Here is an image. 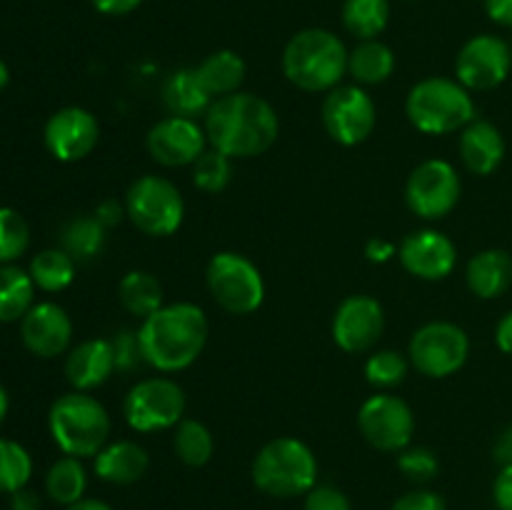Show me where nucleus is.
Returning a JSON list of instances; mask_svg holds the SVG:
<instances>
[{
    "label": "nucleus",
    "instance_id": "nucleus-1",
    "mask_svg": "<svg viewBox=\"0 0 512 510\" xmlns=\"http://www.w3.org/2000/svg\"><path fill=\"white\" fill-rule=\"evenodd\" d=\"M280 120L273 105L253 93L223 95L205 113V135L210 148L228 158H255L273 148Z\"/></svg>",
    "mask_w": 512,
    "mask_h": 510
},
{
    "label": "nucleus",
    "instance_id": "nucleus-2",
    "mask_svg": "<svg viewBox=\"0 0 512 510\" xmlns=\"http://www.w3.org/2000/svg\"><path fill=\"white\" fill-rule=\"evenodd\" d=\"M140 353L160 373L190 368L208 343V318L193 303H170L155 310L138 328Z\"/></svg>",
    "mask_w": 512,
    "mask_h": 510
},
{
    "label": "nucleus",
    "instance_id": "nucleus-3",
    "mask_svg": "<svg viewBox=\"0 0 512 510\" xmlns=\"http://www.w3.org/2000/svg\"><path fill=\"white\" fill-rule=\"evenodd\" d=\"M283 73L305 93H330L348 73V50L330 30L305 28L285 45Z\"/></svg>",
    "mask_w": 512,
    "mask_h": 510
},
{
    "label": "nucleus",
    "instance_id": "nucleus-4",
    "mask_svg": "<svg viewBox=\"0 0 512 510\" xmlns=\"http://www.w3.org/2000/svg\"><path fill=\"white\" fill-rule=\"evenodd\" d=\"M48 428L65 455L95 458L108 445L110 415L98 398L73 390L50 405Z\"/></svg>",
    "mask_w": 512,
    "mask_h": 510
},
{
    "label": "nucleus",
    "instance_id": "nucleus-5",
    "mask_svg": "<svg viewBox=\"0 0 512 510\" xmlns=\"http://www.w3.org/2000/svg\"><path fill=\"white\" fill-rule=\"evenodd\" d=\"M253 483L273 498H298L318 485V460L298 438H275L253 460Z\"/></svg>",
    "mask_w": 512,
    "mask_h": 510
},
{
    "label": "nucleus",
    "instance_id": "nucleus-6",
    "mask_svg": "<svg viewBox=\"0 0 512 510\" xmlns=\"http://www.w3.org/2000/svg\"><path fill=\"white\" fill-rule=\"evenodd\" d=\"M408 120L425 135L458 133L475 120L473 95L450 78H425L413 85L405 100Z\"/></svg>",
    "mask_w": 512,
    "mask_h": 510
},
{
    "label": "nucleus",
    "instance_id": "nucleus-7",
    "mask_svg": "<svg viewBox=\"0 0 512 510\" xmlns=\"http://www.w3.org/2000/svg\"><path fill=\"white\" fill-rule=\"evenodd\" d=\"M125 215L140 233L150 238H168L183 225V195L168 178L143 175L133 180L125 193Z\"/></svg>",
    "mask_w": 512,
    "mask_h": 510
},
{
    "label": "nucleus",
    "instance_id": "nucleus-8",
    "mask_svg": "<svg viewBox=\"0 0 512 510\" xmlns=\"http://www.w3.org/2000/svg\"><path fill=\"white\" fill-rule=\"evenodd\" d=\"M208 290L215 303L233 315H250L263 305L265 283L258 265L240 253H218L208 263Z\"/></svg>",
    "mask_w": 512,
    "mask_h": 510
},
{
    "label": "nucleus",
    "instance_id": "nucleus-9",
    "mask_svg": "<svg viewBox=\"0 0 512 510\" xmlns=\"http://www.w3.org/2000/svg\"><path fill=\"white\" fill-rule=\"evenodd\" d=\"M185 393L170 378H145L128 390L123 415L138 433H158L183 420Z\"/></svg>",
    "mask_w": 512,
    "mask_h": 510
},
{
    "label": "nucleus",
    "instance_id": "nucleus-10",
    "mask_svg": "<svg viewBox=\"0 0 512 510\" xmlns=\"http://www.w3.org/2000/svg\"><path fill=\"white\" fill-rule=\"evenodd\" d=\"M408 355L413 368L425 378H448L468 360V333L455 323H428L415 330Z\"/></svg>",
    "mask_w": 512,
    "mask_h": 510
},
{
    "label": "nucleus",
    "instance_id": "nucleus-11",
    "mask_svg": "<svg viewBox=\"0 0 512 510\" xmlns=\"http://www.w3.org/2000/svg\"><path fill=\"white\" fill-rule=\"evenodd\" d=\"M378 123L375 100L360 85H338L323 100V125L340 145H360Z\"/></svg>",
    "mask_w": 512,
    "mask_h": 510
},
{
    "label": "nucleus",
    "instance_id": "nucleus-12",
    "mask_svg": "<svg viewBox=\"0 0 512 510\" xmlns=\"http://www.w3.org/2000/svg\"><path fill=\"white\" fill-rule=\"evenodd\" d=\"M358 428L373 448L383 453H400L413 440L415 415L398 395L378 393L360 405Z\"/></svg>",
    "mask_w": 512,
    "mask_h": 510
},
{
    "label": "nucleus",
    "instance_id": "nucleus-13",
    "mask_svg": "<svg viewBox=\"0 0 512 510\" xmlns=\"http://www.w3.org/2000/svg\"><path fill=\"white\" fill-rule=\"evenodd\" d=\"M460 175L448 160H425L410 173L405 185V200L408 208L423 220H440L460 200Z\"/></svg>",
    "mask_w": 512,
    "mask_h": 510
},
{
    "label": "nucleus",
    "instance_id": "nucleus-14",
    "mask_svg": "<svg viewBox=\"0 0 512 510\" xmlns=\"http://www.w3.org/2000/svg\"><path fill=\"white\" fill-rule=\"evenodd\" d=\"M512 70V45L498 35H475L460 48L455 60L458 83L468 90H493L508 80Z\"/></svg>",
    "mask_w": 512,
    "mask_h": 510
},
{
    "label": "nucleus",
    "instance_id": "nucleus-15",
    "mask_svg": "<svg viewBox=\"0 0 512 510\" xmlns=\"http://www.w3.org/2000/svg\"><path fill=\"white\" fill-rule=\"evenodd\" d=\"M383 328V305L370 295H350L335 310L333 340L345 353H365L378 343Z\"/></svg>",
    "mask_w": 512,
    "mask_h": 510
},
{
    "label": "nucleus",
    "instance_id": "nucleus-16",
    "mask_svg": "<svg viewBox=\"0 0 512 510\" xmlns=\"http://www.w3.org/2000/svg\"><path fill=\"white\" fill-rule=\"evenodd\" d=\"M205 145H208V135H205V128H200L198 120L178 118V115L158 120L148 133V153L153 155L155 163L165 168L193 165L208 150Z\"/></svg>",
    "mask_w": 512,
    "mask_h": 510
},
{
    "label": "nucleus",
    "instance_id": "nucleus-17",
    "mask_svg": "<svg viewBox=\"0 0 512 510\" xmlns=\"http://www.w3.org/2000/svg\"><path fill=\"white\" fill-rule=\"evenodd\" d=\"M100 138V125L90 110L70 105L50 115L45 123V148L60 163H75L93 153Z\"/></svg>",
    "mask_w": 512,
    "mask_h": 510
},
{
    "label": "nucleus",
    "instance_id": "nucleus-18",
    "mask_svg": "<svg viewBox=\"0 0 512 510\" xmlns=\"http://www.w3.org/2000/svg\"><path fill=\"white\" fill-rule=\"evenodd\" d=\"M398 258L410 275L420 280H443L458 263L455 243L438 230H418L400 243Z\"/></svg>",
    "mask_w": 512,
    "mask_h": 510
},
{
    "label": "nucleus",
    "instance_id": "nucleus-19",
    "mask_svg": "<svg viewBox=\"0 0 512 510\" xmlns=\"http://www.w3.org/2000/svg\"><path fill=\"white\" fill-rule=\"evenodd\" d=\"M20 338L38 358H55L68 350L73 340V323L60 305L38 303L20 320Z\"/></svg>",
    "mask_w": 512,
    "mask_h": 510
},
{
    "label": "nucleus",
    "instance_id": "nucleus-20",
    "mask_svg": "<svg viewBox=\"0 0 512 510\" xmlns=\"http://www.w3.org/2000/svg\"><path fill=\"white\" fill-rule=\"evenodd\" d=\"M118 370L110 340H83L65 360V378L80 393H90Z\"/></svg>",
    "mask_w": 512,
    "mask_h": 510
},
{
    "label": "nucleus",
    "instance_id": "nucleus-21",
    "mask_svg": "<svg viewBox=\"0 0 512 510\" xmlns=\"http://www.w3.org/2000/svg\"><path fill=\"white\" fill-rule=\"evenodd\" d=\"M460 158L475 175H490L505 158V138L493 123L478 120L460 130Z\"/></svg>",
    "mask_w": 512,
    "mask_h": 510
},
{
    "label": "nucleus",
    "instance_id": "nucleus-22",
    "mask_svg": "<svg viewBox=\"0 0 512 510\" xmlns=\"http://www.w3.org/2000/svg\"><path fill=\"white\" fill-rule=\"evenodd\" d=\"M150 458L143 445L133 440H118L108 443L98 455H95V475L110 485H133L148 470Z\"/></svg>",
    "mask_w": 512,
    "mask_h": 510
},
{
    "label": "nucleus",
    "instance_id": "nucleus-23",
    "mask_svg": "<svg viewBox=\"0 0 512 510\" xmlns=\"http://www.w3.org/2000/svg\"><path fill=\"white\" fill-rule=\"evenodd\" d=\"M465 280L473 295L483 300L500 298L512 285V255L500 248L480 250L465 270Z\"/></svg>",
    "mask_w": 512,
    "mask_h": 510
},
{
    "label": "nucleus",
    "instance_id": "nucleus-24",
    "mask_svg": "<svg viewBox=\"0 0 512 510\" xmlns=\"http://www.w3.org/2000/svg\"><path fill=\"white\" fill-rule=\"evenodd\" d=\"M163 103L170 110V115L178 118L198 120L205 115L213 105V95L200 80L198 70L195 68H180L165 80L163 85Z\"/></svg>",
    "mask_w": 512,
    "mask_h": 510
},
{
    "label": "nucleus",
    "instance_id": "nucleus-25",
    "mask_svg": "<svg viewBox=\"0 0 512 510\" xmlns=\"http://www.w3.org/2000/svg\"><path fill=\"white\" fill-rule=\"evenodd\" d=\"M195 70H198L208 93L218 95V98L238 93L245 80V73H248L245 60L235 50H215Z\"/></svg>",
    "mask_w": 512,
    "mask_h": 510
},
{
    "label": "nucleus",
    "instance_id": "nucleus-26",
    "mask_svg": "<svg viewBox=\"0 0 512 510\" xmlns=\"http://www.w3.org/2000/svg\"><path fill=\"white\" fill-rule=\"evenodd\" d=\"M395 55L385 43L375 40H360L348 53V73L363 85H378L393 75Z\"/></svg>",
    "mask_w": 512,
    "mask_h": 510
},
{
    "label": "nucleus",
    "instance_id": "nucleus-27",
    "mask_svg": "<svg viewBox=\"0 0 512 510\" xmlns=\"http://www.w3.org/2000/svg\"><path fill=\"white\" fill-rule=\"evenodd\" d=\"M35 283L18 265H0V323L23 320L33 308Z\"/></svg>",
    "mask_w": 512,
    "mask_h": 510
},
{
    "label": "nucleus",
    "instance_id": "nucleus-28",
    "mask_svg": "<svg viewBox=\"0 0 512 510\" xmlns=\"http://www.w3.org/2000/svg\"><path fill=\"white\" fill-rule=\"evenodd\" d=\"M85 488H88V475H85L83 463L80 458L73 455H63L50 465L48 475H45V493L53 503L58 505H75L83 500Z\"/></svg>",
    "mask_w": 512,
    "mask_h": 510
},
{
    "label": "nucleus",
    "instance_id": "nucleus-29",
    "mask_svg": "<svg viewBox=\"0 0 512 510\" xmlns=\"http://www.w3.org/2000/svg\"><path fill=\"white\" fill-rule=\"evenodd\" d=\"M118 295L123 308L143 320L163 308V285L158 283L155 275L145 273V270H130L120 280Z\"/></svg>",
    "mask_w": 512,
    "mask_h": 510
},
{
    "label": "nucleus",
    "instance_id": "nucleus-30",
    "mask_svg": "<svg viewBox=\"0 0 512 510\" xmlns=\"http://www.w3.org/2000/svg\"><path fill=\"white\" fill-rule=\"evenodd\" d=\"M390 20V0H345L343 25L358 40H375Z\"/></svg>",
    "mask_w": 512,
    "mask_h": 510
},
{
    "label": "nucleus",
    "instance_id": "nucleus-31",
    "mask_svg": "<svg viewBox=\"0 0 512 510\" xmlns=\"http://www.w3.org/2000/svg\"><path fill=\"white\" fill-rule=\"evenodd\" d=\"M105 225L93 215H78L70 220L60 235V248L78 263V260H90L100 255L105 245Z\"/></svg>",
    "mask_w": 512,
    "mask_h": 510
},
{
    "label": "nucleus",
    "instance_id": "nucleus-32",
    "mask_svg": "<svg viewBox=\"0 0 512 510\" xmlns=\"http://www.w3.org/2000/svg\"><path fill=\"white\" fill-rule=\"evenodd\" d=\"M30 278L45 293H60L75 278V260L63 248H48L30 260Z\"/></svg>",
    "mask_w": 512,
    "mask_h": 510
},
{
    "label": "nucleus",
    "instance_id": "nucleus-33",
    "mask_svg": "<svg viewBox=\"0 0 512 510\" xmlns=\"http://www.w3.org/2000/svg\"><path fill=\"white\" fill-rule=\"evenodd\" d=\"M175 455L190 468H203L215 453L213 433L200 420H180L175 425Z\"/></svg>",
    "mask_w": 512,
    "mask_h": 510
},
{
    "label": "nucleus",
    "instance_id": "nucleus-34",
    "mask_svg": "<svg viewBox=\"0 0 512 510\" xmlns=\"http://www.w3.org/2000/svg\"><path fill=\"white\" fill-rule=\"evenodd\" d=\"M33 475V458L20 443L0 438V493L13 495L25 488Z\"/></svg>",
    "mask_w": 512,
    "mask_h": 510
},
{
    "label": "nucleus",
    "instance_id": "nucleus-35",
    "mask_svg": "<svg viewBox=\"0 0 512 510\" xmlns=\"http://www.w3.org/2000/svg\"><path fill=\"white\" fill-rule=\"evenodd\" d=\"M233 158H228L220 150L210 148L200 155L193 163V183L195 188L205 190V193H220L230 185L233 178Z\"/></svg>",
    "mask_w": 512,
    "mask_h": 510
},
{
    "label": "nucleus",
    "instance_id": "nucleus-36",
    "mask_svg": "<svg viewBox=\"0 0 512 510\" xmlns=\"http://www.w3.org/2000/svg\"><path fill=\"white\" fill-rule=\"evenodd\" d=\"M30 245V228L23 215L13 208H0V263L18 260Z\"/></svg>",
    "mask_w": 512,
    "mask_h": 510
},
{
    "label": "nucleus",
    "instance_id": "nucleus-37",
    "mask_svg": "<svg viewBox=\"0 0 512 510\" xmlns=\"http://www.w3.org/2000/svg\"><path fill=\"white\" fill-rule=\"evenodd\" d=\"M408 375V360L395 350H378L365 363V378L375 388H393L400 385Z\"/></svg>",
    "mask_w": 512,
    "mask_h": 510
},
{
    "label": "nucleus",
    "instance_id": "nucleus-38",
    "mask_svg": "<svg viewBox=\"0 0 512 510\" xmlns=\"http://www.w3.org/2000/svg\"><path fill=\"white\" fill-rule=\"evenodd\" d=\"M398 468L410 483H430L438 475L440 463L430 448H405L400 450Z\"/></svg>",
    "mask_w": 512,
    "mask_h": 510
},
{
    "label": "nucleus",
    "instance_id": "nucleus-39",
    "mask_svg": "<svg viewBox=\"0 0 512 510\" xmlns=\"http://www.w3.org/2000/svg\"><path fill=\"white\" fill-rule=\"evenodd\" d=\"M303 510H353V505L343 490L333 488V485H315L305 495Z\"/></svg>",
    "mask_w": 512,
    "mask_h": 510
},
{
    "label": "nucleus",
    "instance_id": "nucleus-40",
    "mask_svg": "<svg viewBox=\"0 0 512 510\" xmlns=\"http://www.w3.org/2000/svg\"><path fill=\"white\" fill-rule=\"evenodd\" d=\"M110 343H113L115 365H118V370H133L135 365L143 360L138 333H133V330H123V333L115 335Z\"/></svg>",
    "mask_w": 512,
    "mask_h": 510
},
{
    "label": "nucleus",
    "instance_id": "nucleus-41",
    "mask_svg": "<svg viewBox=\"0 0 512 510\" xmlns=\"http://www.w3.org/2000/svg\"><path fill=\"white\" fill-rule=\"evenodd\" d=\"M390 510H445V500L433 490H410L400 495Z\"/></svg>",
    "mask_w": 512,
    "mask_h": 510
},
{
    "label": "nucleus",
    "instance_id": "nucleus-42",
    "mask_svg": "<svg viewBox=\"0 0 512 510\" xmlns=\"http://www.w3.org/2000/svg\"><path fill=\"white\" fill-rule=\"evenodd\" d=\"M493 498L498 510H512V465H503L495 478Z\"/></svg>",
    "mask_w": 512,
    "mask_h": 510
},
{
    "label": "nucleus",
    "instance_id": "nucleus-43",
    "mask_svg": "<svg viewBox=\"0 0 512 510\" xmlns=\"http://www.w3.org/2000/svg\"><path fill=\"white\" fill-rule=\"evenodd\" d=\"M123 215H125V203L120 205L118 200H113V198L103 200V203L98 205V210H95V218H98L105 228H113L115 223H120V218H123Z\"/></svg>",
    "mask_w": 512,
    "mask_h": 510
},
{
    "label": "nucleus",
    "instance_id": "nucleus-44",
    "mask_svg": "<svg viewBox=\"0 0 512 510\" xmlns=\"http://www.w3.org/2000/svg\"><path fill=\"white\" fill-rule=\"evenodd\" d=\"M485 13L493 23L512 28V0H485Z\"/></svg>",
    "mask_w": 512,
    "mask_h": 510
},
{
    "label": "nucleus",
    "instance_id": "nucleus-45",
    "mask_svg": "<svg viewBox=\"0 0 512 510\" xmlns=\"http://www.w3.org/2000/svg\"><path fill=\"white\" fill-rule=\"evenodd\" d=\"M365 255H368L370 263H388L395 255V245L385 238H373L365 245Z\"/></svg>",
    "mask_w": 512,
    "mask_h": 510
},
{
    "label": "nucleus",
    "instance_id": "nucleus-46",
    "mask_svg": "<svg viewBox=\"0 0 512 510\" xmlns=\"http://www.w3.org/2000/svg\"><path fill=\"white\" fill-rule=\"evenodd\" d=\"M143 0H93L95 10L103 15H128L133 13Z\"/></svg>",
    "mask_w": 512,
    "mask_h": 510
},
{
    "label": "nucleus",
    "instance_id": "nucleus-47",
    "mask_svg": "<svg viewBox=\"0 0 512 510\" xmlns=\"http://www.w3.org/2000/svg\"><path fill=\"white\" fill-rule=\"evenodd\" d=\"M10 510H43V503L35 490L20 488L10 495Z\"/></svg>",
    "mask_w": 512,
    "mask_h": 510
},
{
    "label": "nucleus",
    "instance_id": "nucleus-48",
    "mask_svg": "<svg viewBox=\"0 0 512 510\" xmlns=\"http://www.w3.org/2000/svg\"><path fill=\"white\" fill-rule=\"evenodd\" d=\"M493 455L500 465H512V425H508V428L498 435Z\"/></svg>",
    "mask_w": 512,
    "mask_h": 510
},
{
    "label": "nucleus",
    "instance_id": "nucleus-49",
    "mask_svg": "<svg viewBox=\"0 0 512 510\" xmlns=\"http://www.w3.org/2000/svg\"><path fill=\"white\" fill-rule=\"evenodd\" d=\"M495 343L505 355H512V310L500 318L498 328H495Z\"/></svg>",
    "mask_w": 512,
    "mask_h": 510
},
{
    "label": "nucleus",
    "instance_id": "nucleus-50",
    "mask_svg": "<svg viewBox=\"0 0 512 510\" xmlns=\"http://www.w3.org/2000/svg\"><path fill=\"white\" fill-rule=\"evenodd\" d=\"M65 510H113L108 503H103V500H95V498H83L78 500L75 505H68Z\"/></svg>",
    "mask_w": 512,
    "mask_h": 510
},
{
    "label": "nucleus",
    "instance_id": "nucleus-51",
    "mask_svg": "<svg viewBox=\"0 0 512 510\" xmlns=\"http://www.w3.org/2000/svg\"><path fill=\"white\" fill-rule=\"evenodd\" d=\"M5 415H8V393H5V388L0 385V423L5 420Z\"/></svg>",
    "mask_w": 512,
    "mask_h": 510
},
{
    "label": "nucleus",
    "instance_id": "nucleus-52",
    "mask_svg": "<svg viewBox=\"0 0 512 510\" xmlns=\"http://www.w3.org/2000/svg\"><path fill=\"white\" fill-rule=\"evenodd\" d=\"M8 80H10V70H8V65H5L3 60H0V90H3L5 85H8Z\"/></svg>",
    "mask_w": 512,
    "mask_h": 510
}]
</instances>
